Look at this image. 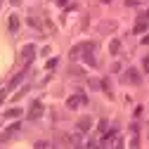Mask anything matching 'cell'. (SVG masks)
<instances>
[{
    "instance_id": "6da1fadb",
    "label": "cell",
    "mask_w": 149,
    "mask_h": 149,
    "mask_svg": "<svg viewBox=\"0 0 149 149\" xmlns=\"http://www.w3.org/2000/svg\"><path fill=\"white\" fill-rule=\"evenodd\" d=\"M92 50H95L92 43H85L83 45V59H85L88 66H97V59H95V54H92Z\"/></svg>"
},
{
    "instance_id": "7a4b0ae2",
    "label": "cell",
    "mask_w": 149,
    "mask_h": 149,
    "mask_svg": "<svg viewBox=\"0 0 149 149\" xmlns=\"http://www.w3.org/2000/svg\"><path fill=\"white\" fill-rule=\"evenodd\" d=\"M123 81H125V83H130V85H140V83H142L140 71H137V69H128V71L123 73Z\"/></svg>"
},
{
    "instance_id": "3957f363",
    "label": "cell",
    "mask_w": 149,
    "mask_h": 149,
    "mask_svg": "<svg viewBox=\"0 0 149 149\" xmlns=\"http://www.w3.org/2000/svg\"><path fill=\"white\" fill-rule=\"evenodd\" d=\"M43 111H45V109H43V102H38V100H36V102L31 104V109H29V118H31V121L40 118V116H43Z\"/></svg>"
},
{
    "instance_id": "277c9868",
    "label": "cell",
    "mask_w": 149,
    "mask_h": 149,
    "mask_svg": "<svg viewBox=\"0 0 149 149\" xmlns=\"http://www.w3.org/2000/svg\"><path fill=\"white\" fill-rule=\"evenodd\" d=\"M118 130L116 128H111V130H107V133L102 135V144H118Z\"/></svg>"
},
{
    "instance_id": "5b68a950",
    "label": "cell",
    "mask_w": 149,
    "mask_h": 149,
    "mask_svg": "<svg viewBox=\"0 0 149 149\" xmlns=\"http://www.w3.org/2000/svg\"><path fill=\"white\" fill-rule=\"evenodd\" d=\"M81 104H88V97H83V95H73V97L66 100V107H69V109H78Z\"/></svg>"
},
{
    "instance_id": "8992f818",
    "label": "cell",
    "mask_w": 149,
    "mask_h": 149,
    "mask_svg": "<svg viewBox=\"0 0 149 149\" xmlns=\"http://www.w3.org/2000/svg\"><path fill=\"white\" fill-rule=\"evenodd\" d=\"M90 128H92V118H90V116H83V118H78V130H81V133H88Z\"/></svg>"
},
{
    "instance_id": "52a82bcc",
    "label": "cell",
    "mask_w": 149,
    "mask_h": 149,
    "mask_svg": "<svg viewBox=\"0 0 149 149\" xmlns=\"http://www.w3.org/2000/svg\"><path fill=\"white\" fill-rule=\"evenodd\" d=\"M22 57H24V59H26V62L31 64V59L36 57V47H33V45H26V47L22 50Z\"/></svg>"
},
{
    "instance_id": "ba28073f",
    "label": "cell",
    "mask_w": 149,
    "mask_h": 149,
    "mask_svg": "<svg viewBox=\"0 0 149 149\" xmlns=\"http://www.w3.org/2000/svg\"><path fill=\"white\" fill-rule=\"evenodd\" d=\"M19 130H22V123H12V125L5 130V135H7V137H14L17 133H19Z\"/></svg>"
},
{
    "instance_id": "9c48e42d",
    "label": "cell",
    "mask_w": 149,
    "mask_h": 149,
    "mask_svg": "<svg viewBox=\"0 0 149 149\" xmlns=\"http://www.w3.org/2000/svg\"><path fill=\"white\" fill-rule=\"evenodd\" d=\"M7 26H10V31L14 33L17 29H19V17H17V14H12V17H10V19H7Z\"/></svg>"
},
{
    "instance_id": "30bf717a",
    "label": "cell",
    "mask_w": 149,
    "mask_h": 149,
    "mask_svg": "<svg viewBox=\"0 0 149 149\" xmlns=\"http://www.w3.org/2000/svg\"><path fill=\"white\" fill-rule=\"evenodd\" d=\"M24 73H26V71H22V73H17V76L12 78V83H10V88H14V85H19V83L24 81ZM10 88H7V90H10Z\"/></svg>"
},
{
    "instance_id": "8fae6325",
    "label": "cell",
    "mask_w": 149,
    "mask_h": 149,
    "mask_svg": "<svg viewBox=\"0 0 149 149\" xmlns=\"http://www.w3.org/2000/svg\"><path fill=\"white\" fill-rule=\"evenodd\" d=\"M118 50H121V43H118V40H111V43H109V52H111V54H118Z\"/></svg>"
},
{
    "instance_id": "7c38bea8",
    "label": "cell",
    "mask_w": 149,
    "mask_h": 149,
    "mask_svg": "<svg viewBox=\"0 0 149 149\" xmlns=\"http://www.w3.org/2000/svg\"><path fill=\"white\" fill-rule=\"evenodd\" d=\"M144 31H147V22H144V19H140V22L135 24V33H144Z\"/></svg>"
},
{
    "instance_id": "4fadbf2b",
    "label": "cell",
    "mask_w": 149,
    "mask_h": 149,
    "mask_svg": "<svg viewBox=\"0 0 149 149\" xmlns=\"http://www.w3.org/2000/svg\"><path fill=\"white\" fill-rule=\"evenodd\" d=\"M69 140H71V144H73V147L83 144V135H69Z\"/></svg>"
},
{
    "instance_id": "5bb4252c",
    "label": "cell",
    "mask_w": 149,
    "mask_h": 149,
    "mask_svg": "<svg viewBox=\"0 0 149 149\" xmlns=\"http://www.w3.org/2000/svg\"><path fill=\"white\" fill-rule=\"evenodd\" d=\"M5 116H7V118H17V116H22V109H10Z\"/></svg>"
},
{
    "instance_id": "9a60e30c",
    "label": "cell",
    "mask_w": 149,
    "mask_h": 149,
    "mask_svg": "<svg viewBox=\"0 0 149 149\" xmlns=\"http://www.w3.org/2000/svg\"><path fill=\"white\" fill-rule=\"evenodd\" d=\"M69 73H73V76H81V73H83V69H78V66H71V69H69Z\"/></svg>"
},
{
    "instance_id": "2e32d148",
    "label": "cell",
    "mask_w": 149,
    "mask_h": 149,
    "mask_svg": "<svg viewBox=\"0 0 149 149\" xmlns=\"http://www.w3.org/2000/svg\"><path fill=\"white\" fill-rule=\"evenodd\" d=\"M5 97H7V88H3V90H0V104L5 102Z\"/></svg>"
},
{
    "instance_id": "e0dca14e",
    "label": "cell",
    "mask_w": 149,
    "mask_h": 149,
    "mask_svg": "<svg viewBox=\"0 0 149 149\" xmlns=\"http://www.w3.org/2000/svg\"><path fill=\"white\" fill-rule=\"evenodd\" d=\"M142 66H144V71L149 73V57H144V59H142Z\"/></svg>"
},
{
    "instance_id": "ac0fdd59",
    "label": "cell",
    "mask_w": 149,
    "mask_h": 149,
    "mask_svg": "<svg viewBox=\"0 0 149 149\" xmlns=\"http://www.w3.org/2000/svg\"><path fill=\"white\" fill-rule=\"evenodd\" d=\"M104 130H107V121L102 118V121H100V133H104Z\"/></svg>"
},
{
    "instance_id": "d6986e66",
    "label": "cell",
    "mask_w": 149,
    "mask_h": 149,
    "mask_svg": "<svg viewBox=\"0 0 149 149\" xmlns=\"http://www.w3.org/2000/svg\"><path fill=\"white\" fill-rule=\"evenodd\" d=\"M66 3H69V0H57V5H59V7H64Z\"/></svg>"
},
{
    "instance_id": "ffe728a7",
    "label": "cell",
    "mask_w": 149,
    "mask_h": 149,
    "mask_svg": "<svg viewBox=\"0 0 149 149\" xmlns=\"http://www.w3.org/2000/svg\"><path fill=\"white\" fill-rule=\"evenodd\" d=\"M142 43H144V45H149V36H144V40H142Z\"/></svg>"
},
{
    "instance_id": "44dd1931",
    "label": "cell",
    "mask_w": 149,
    "mask_h": 149,
    "mask_svg": "<svg viewBox=\"0 0 149 149\" xmlns=\"http://www.w3.org/2000/svg\"><path fill=\"white\" fill-rule=\"evenodd\" d=\"M102 3H111V0H102Z\"/></svg>"
},
{
    "instance_id": "7402d4cb",
    "label": "cell",
    "mask_w": 149,
    "mask_h": 149,
    "mask_svg": "<svg viewBox=\"0 0 149 149\" xmlns=\"http://www.w3.org/2000/svg\"><path fill=\"white\" fill-rule=\"evenodd\" d=\"M147 17H149V12H147Z\"/></svg>"
},
{
    "instance_id": "603a6c76",
    "label": "cell",
    "mask_w": 149,
    "mask_h": 149,
    "mask_svg": "<svg viewBox=\"0 0 149 149\" xmlns=\"http://www.w3.org/2000/svg\"><path fill=\"white\" fill-rule=\"evenodd\" d=\"M0 3H3V0H0Z\"/></svg>"
}]
</instances>
